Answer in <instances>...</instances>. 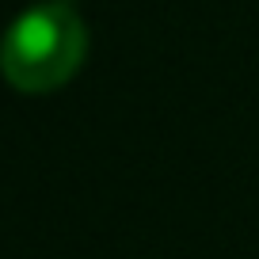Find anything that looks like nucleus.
<instances>
[{
	"instance_id": "f257e3e1",
	"label": "nucleus",
	"mask_w": 259,
	"mask_h": 259,
	"mask_svg": "<svg viewBox=\"0 0 259 259\" xmlns=\"http://www.w3.org/2000/svg\"><path fill=\"white\" fill-rule=\"evenodd\" d=\"M88 54V27L73 0L34 4L0 38V73L23 92H50L80 69Z\"/></svg>"
}]
</instances>
